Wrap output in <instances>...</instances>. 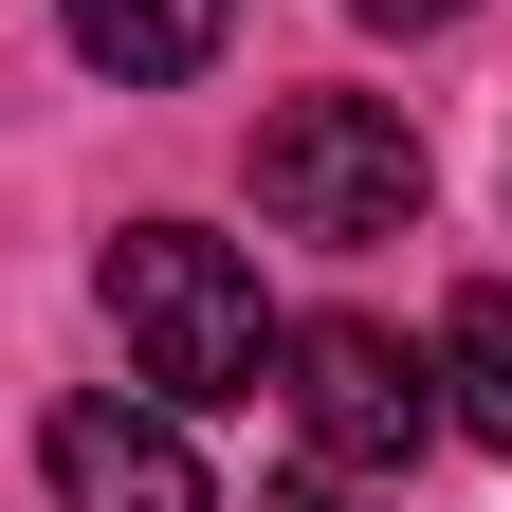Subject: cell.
<instances>
[{
	"label": "cell",
	"mask_w": 512,
	"mask_h": 512,
	"mask_svg": "<svg viewBox=\"0 0 512 512\" xmlns=\"http://www.w3.org/2000/svg\"><path fill=\"white\" fill-rule=\"evenodd\" d=\"M439 403H458V439L512 458V293H458V311H439Z\"/></svg>",
	"instance_id": "8992f818"
},
{
	"label": "cell",
	"mask_w": 512,
	"mask_h": 512,
	"mask_svg": "<svg viewBox=\"0 0 512 512\" xmlns=\"http://www.w3.org/2000/svg\"><path fill=\"white\" fill-rule=\"evenodd\" d=\"M55 19H74V55H92L110 92H183V74L220 55L238 0H55Z\"/></svg>",
	"instance_id": "5b68a950"
},
{
	"label": "cell",
	"mask_w": 512,
	"mask_h": 512,
	"mask_svg": "<svg viewBox=\"0 0 512 512\" xmlns=\"http://www.w3.org/2000/svg\"><path fill=\"white\" fill-rule=\"evenodd\" d=\"M110 330H128V384H165V403H256L275 384L256 256L202 238V220H128L110 238Z\"/></svg>",
	"instance_id": "6da1fadb"
},
{
	"label": "cell",
	"mask_w": 512,
	"mask_h": 512,
	"mask_svg": "<svg viewBox=\"0 0 512 512\" xmlns=\"http://www.w3.org/2000/svg\"><path fill=\"white\" fill-rule=\"evenodd\" d=\"M275 366H293V421H311L330 476H403L421 439H439V366H403V330H366V311L275 330Z\"/></svg>",
	"instance_id": "3957f363"
},
{
	"label": "cell",
	"mask_w": 512,
	"mask_h": 512,
	"mask_svg": "<svg viewBox=\"0 0 512 512\" xmlns=\"http://www.w3.org/2000/svg\"><path fill=\"white\" fill-rule=\"evenodd\" d=\"M348 19H384V37H439V19H476V0H348Z\"/></svg>",
	"instance_id": "ba28073f"
},
{
	"label": "cell",
	"mask_w": 512,
	"mask_h": 512,
	"mask_svg": "<svg viewBox=\"0 0 512 512\" xmlns=\"http://www.w3.org/2000/svg\"><path fill=\"white\" fill-rule=\"evenodd\" d=\"M37 476H55V512H220L165 403H55V439H37Z\"/></svg>",
	"instance_id": "277c9868"
},
{
	"label": "cell",
	"mask_w": 512,
	"mask_h": 512,
	"mask_svg": "<svg viewBox=\"0 0 512 512\" xmlns=\"http://www.w3.org/2000/svg\"><path fill=\"white\" fill-rule=\"evenodd\" d=\"M256 202H275V238L366 256V238H403L439 202V165H421V128L384 92H275V110H256Z\"/></svg>",
	"instance_id": "7a4b0ae2"
},
{
	"label": "cell",
	"mask_w": 512,
	"mask_h": 512,
	"mask_svg": "<svg viewBox=\"0 0 512 512\" xmlns=\"http://www.w3.org/2000/svg\"><path fill=\"white\" fill-rule=\"evenodd\" d=\"M256 512H366V476H330V458H293V476L256 494Z\"/></svg>",
	"instance_id": "52a82bcc"
}]
</instances>
